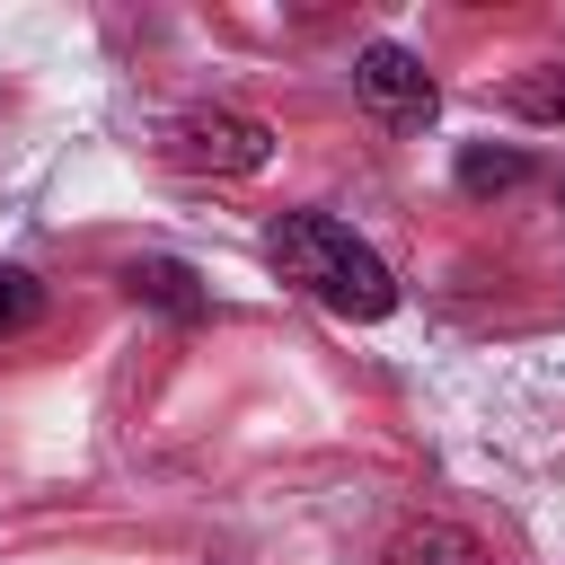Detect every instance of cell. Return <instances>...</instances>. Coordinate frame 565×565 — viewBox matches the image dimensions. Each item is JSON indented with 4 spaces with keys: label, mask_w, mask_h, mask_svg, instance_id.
I'll use <instances>...</instances> for the list:
<instances>
[{
    "label": "cell",
    "mask_w": 565,
    "mask_h": 565,
    "mask_svg": "<svg viewBox=\"0 0 565 565\" xmlns=\"http://www.w3.org/2000/svg\"><path fill=\"white\" fill-rule=\"evenodd\" d=\"M353 88H362V106L388 115V124H433V106H441L433 71H424L406 44H362V53H353Z\"/></svg>",
    "instance_id": "3"
},
{
    "label": "cell",
    "mask_w": 565,
    "mask_h": 565,
    "mask_svg": "<svg viewBox=\"0 0 565 565\" xmlns=\"http://www.w3.org/2000/svg\"><path fill=\"white\" fill-rule=\"evenodd\" d=\"M521 177H530L521 150H459V185H468V194H512Z\"/></svg>",
    "instance_id": "6"
},
{
    "label": "cell",
    "mask_w": 565,
    "mask_h": 565,
    "mask_svg": "<svg viewBox=\"0 0 565 565\" xmlns=\"http://www.w3.org/2000/svg\"><path fill=\"white\" fill-rule=\"evenodd\" d=\"M44 318V282L26 265H0V335H26Z\"/></svg>",
    "instance_id": "7"
},
{
    "label": "cell",
    "mask_w": 565,
    "mask_h": 565,
    "mask_svg": "<svg viewBox=\"0 0 565 565\" xmlns=\"http://www.w3.org/2000/svg\"><path fill=\"white\" fill-rule=\"evenodd\" d=\"M265 256H274V274L282 282H300L318 309H335V318H388L397 309V282H388V265L344 230V221H327V212H274V230H265Z\"/></svg>",
    "instance_id": "1"
},
{
    "label": "cell",
    "mask_w": 565,
    "mask_h": 565,
    "mask_svg": "<svg viewBox=\"0 0 565 565\" xmlns=\"http://www.w3.org/2000/svg\"><path fill=\"white\" fill-rule=\"evenodd\" d=\"M503 97H512L530 124H565V71H521Z\"/></svg>",
    "instance_id": "8"
},
{
    "label": "cell",
    "mask_w": 565,
    "mask_h": 565,
    "mask_svg": "<svg viewBox=\"0 0 565 565\" xmlns=\"http://www.w3.org/2000/svg\"><path fill=\"white\" fill-rule=\"evenodd\" d=\"M124 291L150 300V309H168V318H203V291H194V274H185L177 256H141V265H124Z\"/></svg>",
    "instance_id": "5"
},
{
    "label": "cell",
    "mask_w": 565,
    "mask_h": 565,
    "mask_svg": "<svg viewBox=\"0 0 565 565\" xmlns=\"http://www.w3.org/2000/svg\"><path fill=\"white\" fill-rule=\"evenodd\" d=\"M388 565H494L459 521H406L397 539H388Z\"/></svg>",
    "instance_id": "4"
},
{
    "label": "cell",
    "mask_w": 565,
    "mask_h": 565,
    "mask_svg": "<svg viewBox=\"0 0 565 565\" xmlns=\"http://www.w3.org/2000/svg\"><path fill=\"white\" fill-rule=\"evenodd\" d=\"M168 150H177V168H203V177H256L274 159V132L238 106H194V115H177Z\"/></svg>",
    "instance_id": "2"
}]
</instances>
